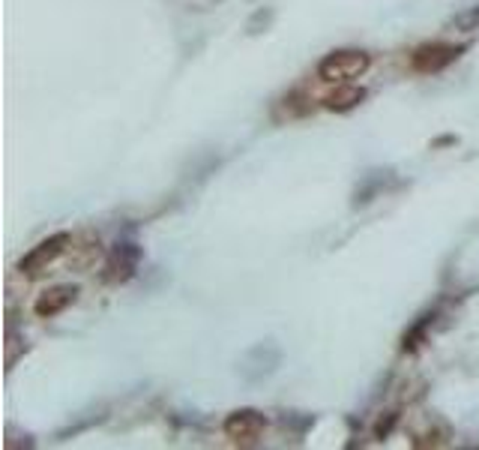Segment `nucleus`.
<instances>
[{"mask_svg":"<svg viewBox=\"0 0 479 450\" xmlns=\"http://www.w3.org/2000/svg\"><path fill=\"white\" fill-rule=\"evenodd\" d=\"M264 429V417L258 412H237L228 417L225 433L231 438H255Z\"/></svg>","mask_w":479,"mask_h":450,"instance_id":"20e7f679","label":"nucleus"},{"mask_svg":"<svg viewBox=\"0 0 479 450\" xmlns=\"http://www.w3.org/2000/svg\"><path fill=\"white\" fill-rule=\"evenodd\" d=\"M369 69V55L366 51H333L329 58H324V64L318 67V76L324 81H354Z\"/></svg>","mask_w":479,"mask_h":450,"instance_id":"f257e3e1","label":"nucleus"},{"mask_svg":"<svg viewBox=\"0 0 479 450\" xmlns=\"http://www.w3.org/2000/svg\"><path fill=\"white\" fill-rule=\"evenodd\" d=\"M67 235H55V237H48V240H42L39 246H34L30 253L21 258V270H27V274H36V270H42L48 265V261H55L60 253H63V244H67Z\"/></svg>","mask_w":479,"mask_h":450,"instance_id":"7ed1b4c3","label":"nucleus"},{"mask_svg":"<svg viewBox=\"0 0 479 450\" xmlns=\"http://www.w3.org/2000/svg\"><path fill=\"white\" fill-rule=\"evenodd\" d=\"M359 99H363V90L354 88V85H348V88H336V93H329V97H327V106L345 111V109H350V106H357Z\"/></svg>","mask_w":479,"mask_h":450,"instance_id":"423d86ee","label":"nucleus"},{"mask_svg":"<svg viewBox=\"0 0 479 450\" xmlns=\"http://www.w3.org/2000/svg\"><path fill=\"white\" fill-rule=\"evenodd\" d=\"M462 48H453V46H425L413 55V69L417 72H441L443 67H450L455 58H459Z\"/></svg>","mask_w":479,"mask_h":450,"instance_id":"f03ea898","label":"nucleus"},{"mask_svg":"<svg viewBox=\"0 0 479 450\" xmlns=\"http://www.w3.org/2000/svg\"><path fill=\"white\" fill-rule=\"evenodd\" d=\"M76 300V288H55V291H46L39 300H36V316L39 319H51L57 316L69 307V303Z\"/></svg>","mask_w":479,"mask_h":450,"instance_id":"39448f33","label":"nucleus"}]
</instances>
